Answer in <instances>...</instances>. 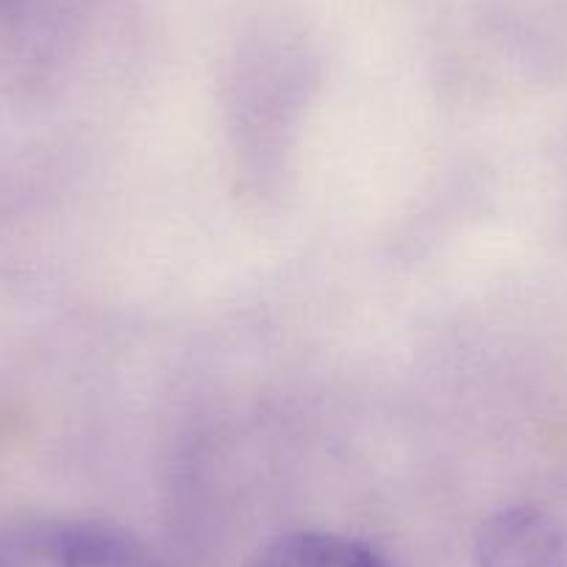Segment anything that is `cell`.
Returning a JSON list of instances; mask_svg holds the SVG:
<instances>
[{
    "instance_id": "6da1fadb",
    "label": "cell",
    "mask_w": 567,
    "mask_h": 567,
    "mask_svg": "<svg viewBox=\"0 0 567 567\" xmlns=\"http://www.w3.org/2000/svg\"><path fill=\"white\" fill-rule=\"evenodd\" d=\"M0 567H165V561L123 528L45 517L0 528Z\"/></svg>"
},
{
    "instance_id": "3957f363",
    "label": "cell",
    "mask_w": 567,
    "mask_h": 567,
    "mask_svg": "<svg viewBox=\"0 0 567 567\" xmlns=\"http://www.w3.org/2000/svg\"><path fill=\"white\" fill-rule=\"evenodd\" d=\"M245 567H390L373 545L334 532L278 534Z\"/></svg>"
},
{
    "instance_id": "7a4b0ae2",
    "label": "cell",
    "mask_w": 567,
    "mask_h": 567,
    "mask_svg": "<svg viewBox=\"0 0 567 567\" xmlns=\"http://www.w3.org/2000/svg\"><path fill=\"white\" fill-rule=\"evenodd\" d=\"M476 567H567V526L543 506H504L473 539Z\"/></svg>"
}]
</instances>
